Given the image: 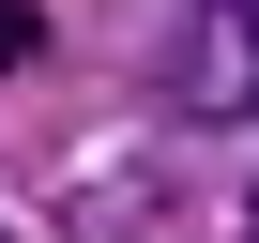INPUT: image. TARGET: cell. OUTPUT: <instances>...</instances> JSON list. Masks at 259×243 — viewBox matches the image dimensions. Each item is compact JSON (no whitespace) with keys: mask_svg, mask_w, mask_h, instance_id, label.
<instances>
[{"mask_svg":"<svg viewBox=\"0 0 259 243\" xmlns=\"http://www.w3.org/2000/svg\"><path fill=\"white\" fill-rule=\"evenodd\" d=\"M168 106H183V122H244V106H259V0H183Z\"/></svg>","mask_w":259,"mask_h":243,"instance_id":"1","label":"cell"},{"mask_svg":"<svg viewBox=\"0 0 259 243\" xmlns=\"http://www.w3.org/2000/svg\"><path fill=\"white\" fill-rule=\"evenodd\" d=\"M46 61V16H31V0H0V76H31Z\"/></svg>","mask_w":259,"mask_h":243,"instance_id":"2","label":"cell"},{"mask_svg":"<svg viewBox=\"0 0 259 243\" xmlns=\"http://www.w3.org/2000/svg\"><path fill=\"white\" fill-rule=\"evenodd\" d=\"M0 243H16V228H0Z\"/></svg>","mask_w":259,"mask_h":243,"instance_id":"3","label":"cell"}]
</instances>
